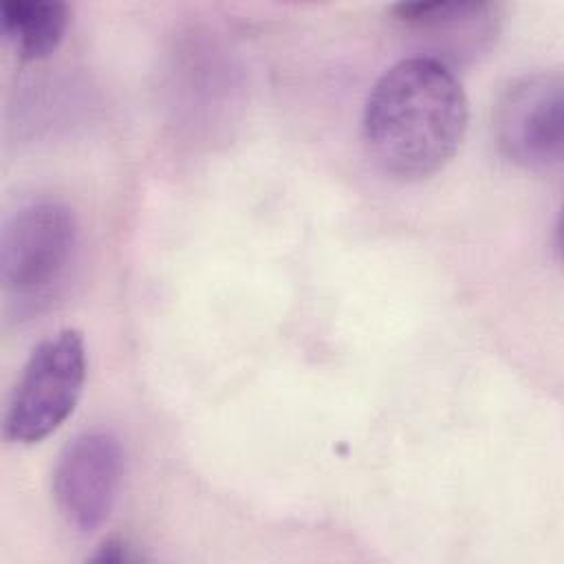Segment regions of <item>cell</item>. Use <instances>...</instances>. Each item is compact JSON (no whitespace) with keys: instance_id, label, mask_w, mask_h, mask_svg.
I'll use <instances>...</instances> for the list:
<instances>
[{"instance_id":"cell-1","label":"cell","mask_w":564,"mask_h":564,"mask_svg":"<svg viewBox=\"0 0 564 564\" xmlns=\"http://www.w3.org/2000/svg\"><path fill=\"white\" fill-rule=\"evenodd\" d=\"M469 106L458 77L436 57L392 64L368 93L361 137L370 159L392 178L423 181L441 172L467 132Z\"/></svg>"},{"instance_id":"cell-2","label":"cell","mask_w":564,"mask_h":564,"mask_svg":"<svg viewBox=\"0 0 564 564\" xmlns=\"http://www.w3.org/2000/svg\"><path fill=\"white\" fill-rule=\"evenodd\" d=\"M79 227L62 200L18 207L0 234V282L18 315H37L66 286L77 258Z\"/></svg>"},{"instance_id":"cell-3","label":"cell","mask_w":564,"mask_h":564,"mask_svg":"<svg viewBox=\"0 0 564 564\" xmlns=\"http://www.w3.org/2000/svg\"><path fill=\"white\" fill-rule=\"evenodd\" d=\"M86 381V344L64 328L29 355L7 401L2 432L9 443L33 445L53 434L75 410Z\"/></svg>"},{"instance_id":"cell-4","label":"cell","mask_w":564,"mask_h":564,"mask_svg":"<svg viewBox=\"0 0 564 564\" xmlns=\"http://www.w3.org/2000/svg\"><path fill=\"white\" fill-rule=\"evenodd\" d=\"M494 137L513 165L544 172L560 163L564 145V93L557 73L513 79L494 110Z\"/></svg>"},{"instance_id":"cell-5","label":"cell","mask_w":564,"mask_h":564,"mask_svg":"<svg viewBox=\"0 0 564 564\" xmlns=\"http://www.w3.org/2000/svg\"><path fill=\"white\" fill-rule=\"evenodd\" d=\"M123 471L119 438L108 430H84L59 452L53 467V500L77 533L97 531L110 516Z\"/></svg>"},{"instance_id":"cell-6","label":"cell","mask_w":564,"mask_h":564,"mask_svg":"<svg viewBox=\"0 0 564 564\" xmlns=\"http://www.w3.org/2000/svg\"><path fill=\"white\" fill-rule=\"evenodd\" d=\"M68 26V7L59 0H4L0 29L22 59L51 55Z\"/></svg>"},{"instance_id":"cell-7","label":"cell","mask_w":564,"mask_h":564,"mask_svg":"<svg viewBox=\"0 0 564 564\" xmlns=\"http://www.w3.org/2000/svg\"><path fill=\"white\" fill-rule=\"evenodd\" d=\"M397 22L412 31L432 33L445 40H454L463 33H491L500 18L498 4L487 0H416L397 2L390 7ZM465 37V35H463Z\"/></svg>"},{"instance_id":"cell-8","label":"cell","mask_w":564,"mask_h":564,"mask_svg":"<svg viewBox=\"0 0 564 564\" xmlns=\"http://www.w3.org/2000/svg\"><path fill=\"white\" fill-rule=\"evenodd\" d=\"M93 560L95 562H128V560H134V553L128 542L110 538L99 546V551L93 555Z\"/></svg>"}]
</instances>
